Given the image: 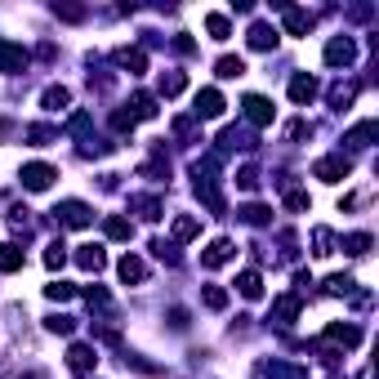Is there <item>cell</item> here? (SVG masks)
Listing matches in <instances>:
<instances>
[{
    "label": "cell",
    "instance_id": "obj_8",
    "mask_svg": "<svg viewBox=\"0 0 379 379\" xmlns=\"http://www.w3.org/2000/svg\"><path fill=\"white\" fill-rule=\"evenodd\" d=\"M196 117H205V121L223 117V94L219 90H201V94H196Z\"/></svg>",
    "mask_w": 379,
    "mask_h": 379
},
{
    "label": "cell",
    "instance_id": "obj_16",
    "mask_svg": "<svg viewBox=\"0 0 379 379\" xmlns=\"http://www.w3.org/2000/svg\"><path fill=\"white\" fill-rule=\"evenodd\" d=\"M18 268H23V245L5 241V245H0V272H18Z\"/></svg>",
    "mask_w": 379,
    "mask_h": 379
},
{
    "label": "cell",
    "instance_id": "obj_5",
    "mask_svg": "<svg viewBox=\"0 0 379 379\" xmlns=\"http://www.w3.org/2000/svg\"><path fill=\"white\" fill-rule=\"evenodd\" d=\"M353 58H357V45L348 36H335L331 45H326V63H331V68H348Z\"/></svg>",
    "mask_w": 379,
    "mask_h": 379
},
{
    "label": "cell",
    "instance_id": "obj_37",
    "mask_svg": "<svg viewBox=\"0 0 379 379\" xmlns=\"http://www.w3.org/2000/svg\"><path fill=\"white\" fill-rule=\"evenodd\" d=\"M237 183H241L245 192H255V188H259V170H255V166H241V170H237Z\"/></svg>",
    "mask_w": 379,
    "mask_h": 379
},
{
    "label": "cell",
    "instance_id": "obj_38",
    "mask_svg": "<svg viewBox=\"0 0 379 379\" xmlns=\"http://www.w3.org/2000/svg\"><path fill=\"white\" fill-rule=\"evenodd\" d=\"M85 299H90V308H112V294H107L103 286H90V290H85Z\"/></svg>",
    "mask_w": 379,
    "mask_h": 379
},
{
    "label": "cell",
    "instance_id": "obj_22",
    "mask_svg": "<svg viewBox=\"0 0 379 379\" xmlns=\"http://www.w3.org/2000/svg\"><path fill=\"white\" fill-rule=\"evenodd\" d=\"M272 317L282 321V326H290L294 317H299V299H294V294H286V299H277V304H272Z\"/></svg>",
    "mask_w": 379,
    "mask_h": 379
},
{
    "label": "cell",
    "instance_id": "obj_35",
    "mask_svg": "<svg viewBox=\"0 0 379 379\" xmlns=\"http://www.w3.org/2000/svg\"><path fill=\"white\" fill-rule=\"evenodd\" d=\"M129 205H134L143 219H161V201H156V196H134Z\"/></svg>",
    "mask_w": 379,
    "mask_h": 379
},
{
    "label": "cell",
    "instance_id": "obj_10",
    "mask_svg": "<svg viewBox=\"0 0 379 379\" xmlns=\"http://www.w3.org/2000/svg\"><path fill=\"white\" fill-rule=\"evenodd\" d=\"M312 98H317V80H312L308 72H299V76L290 80V103L304 107V103H312Z\"/></svg>",
    "mask_w": 379,
    "mask_h": 379
},
{
    "label": "cell",
    "instance_id": "obj_36",
    "mask_svg": "<svg viewBox=\"0 0 379 379\" xmlns=\"http://www.w3.org/2000/svg\"><path fill=\"white\" fill-rule=\"evenodd\" d=\"M68 263V245L63 241H49V250H45V268H63Z\"/></svg>",
    "mask_w": 379,
    "mask_h": 379
},
{
    "label": "cell",
    "instance_id": "obj_2",
    "mask_svg": "<svg viewBox=\"0 0 379 379\" xmlns=\"http://www.w3.org/2000/svg\"><path fill=\"white\" fill-rule=\"evenodd\" d=\"M18 178H23V188H27V192H45V188L58 178V170H54V166H45V161H31V166H23Z\"/></svg>",
    "mask_w": 379,
    "mask_h": 379
},
{
    "label": "cell",
    "instance_id": "obj_7",
    "mask_svg": "<svg viewBox=\"0 0 379 379\" xmlns=\"http://www.w3.org/2000/svg\"><path fill=\"white\" fill-rule=\"evenodd\" d=\"M23 68H27V49L0 36V72H23Z\"/></svg>",
    "mask_w": 379,
    "mask_h": 379
},
{
    "label": "cell",
    "instance_id": "obj_28",
    "mask_svg": "<svg viewBox=\"0 0 379 379\" xmlns=\"http://www.w3.org/2000/svg\"><path fill=\"white\" fill-rule=\"evenodd\" d=\"M214 72H219L223 80H237V76H245V63L228 54V58H219V63H214Z\"/></svg>",
    "mask_w": 379,
    "mask_h": 379
},
{
    "label": "cell",
    "instance_id": "obj_20",
    "mask_svg": "<svg viewBox=\"0 0 379 379\" xmlns=\"http://www.w3.org/2000/svg\"><path fill=\"white\" fill-rule=\"evenodd\" d=\"M103 233H107L112 241H129V237H134V223H129V219H121V214H112V219L103 223Z\"/></svg>",
    "mask_w": 379,
    "mask_h": 379
},
{
    "label": "cell",
    "instance_id": "obj_30",
    "mask_svg": "<svg viewBox=\"0 0 379 379\" xmlns=\"http://www.w3.org/2000/svg\"><path fill=\"white\" fill-rule=\"evenodd\" d=\"M72 294H76V286H68V282H49V286H45V299H49V304H68Z\"/></svg>",
    "mask_w": 379,
    "mask_h": 379
},
{
    "label": "cell",
    "instance_id": "obj_34",
    "mask_svg": "<svg viewBox=\"0 0 379 379\" xmlns=\"http://www.w3.org/2000/svg\"><path fill=\"white\" fill-rule=\"evenodd\" d=\"M27 139H31V147H45V143H54V139H58V129H54V125H31V129H27Z\"/></svg>",
    "mask_w": 379,
    "mask_h": 379
},
{
    "label": "cell",
    "instance_id": "obj_33",
    "mask_svg": "<svg viewBox=\"0 0 379 379\" xmlns=\"http://www.w3.org/2000/svg\"><path fill=\"white\" fill-rule=\"evenodd\" d=\"M201 299H205V308H210V312H223V308H228V290H223V286H205Z\"/></svg>",
    "mask_w": 379,
    "mask_h": 379
},
{
    "label": "cell",
    "instance_id": "obj_19",
    "mask_svg": "<svg viewBox=\"0 0 379 379\" xmlns=\"http://www.w3.org/2000/svg\"><path fill=\"white\" fill-rule=\"evenodd\" d=\"M335 233H331V228H312V255H317V259H326V255H335Z\"/></svg>",
    "mask_w": 379,
    "mask_h": 379
},
{
    "label": "cell",
    "instance_id": "obj_17",
    "mask_svg": "<svg viewBox=\"0 0 379 379\" xmlns=\"http://www.w3.org/2000/svg\"><path fill=\"white\" fill-rule=\"evenodd\" d=\"M156 90H161V98H178V94L188 90V76L183 72H166V76L156 80Z\"/></svg>",
    "mask_w": 379,
    "mask_h": 379
},
{
    "label": "cell",
    "instance_id": "obj_21",
    "mask_svg": "<svg viewBox=\"0 0 379 379\" xmlns=\"http://www.w3.org/2000/svg\"><path fill=\"white\" fill-rule=\"evenodd\" d=\"M41 103H45L49 112H63V107L72 103V90H68V85H49V90H45V98H41Z\"/></svg>",
    "mask_w": 379,
    "mask_h": 379
},
{
    "label": "cell",
    "instance_id": "obj_43",
    "mask_svg": "<svg viewBox=\"0 0 379 379\" xmlns=\"http://www.w3.org/2000/svg\"><path fill=\"white\" fill-rule=\"evenodd\" d=\"M286 205H290V210H308V196H304V192H290Z\"/></svg>",
    "mask_w": 379,
    "mask_h": 379
},
{
    "label": "cell",
    "instance_id": "obj_12",
    "mask_svg": "<svg viewBox=\"0 0 379 379\" xmlns=\"http://www.w3.org/2000/svg\"><path fill=\"white\" fill-rule=\"evenodd\" d=\"M76 263H80L85 272H103L107 255H103V245H80V250H76Z\"/></svg>",
    "mask_w": 379,
    "mask_h": 379
},
{
    "label": "cell",
    "instance_id": "obj_25",
    "mask_svg": "<svg viewBox=\"0 0 379 379\" xmlns=\"http://www.w3.org/2000/svg\"><path fill=\"white\" fill-rule=\"evenodd\" d=\"M375 134H379V125H375V121H361V125H353V129H348V139H343V143H353V147H366Z\"/></svg>",
    "mask_w": 379,
    "mask_h": 379
},
{
    "label": "cell",
    "instance_id": "obj_39",
    "mask_svg": "<svg viewBox=\"0 0 379 379\" xmlns=\"http://www.w3.org/2000/svg\"><path fill=\"white\" fill-rule=\"evenodd\" d=\"M353 98H357V85H335V90H331V103H335V107L353 103Z\"/></svg>",
    "mask_w": 379,
    "mask_h": 379
},
{
    "label": "cell",
    "instance_id": "obj_27",
    "mask_svg": "<svg viewBox=\"0 0 379 379\" xmlns=\"http://www.w3.org/2000/svg\"><path fill=\"white\" fill-rule=\"evenodd\" d=\"M272 45H277V31L268 23H255L250 27V49H272Z\"/></svg>",
    "mask_w": 379,
    "mask_h": 379
},
{
    "label": "cell",
    "instance_id": "obj_29",
    "mask_svg": "<svg viewBox=\"0 0 379 379\" xmlns=\"http://www.w3.org/2000/svg\"><path fill=\"white\" fill-rule=\"evenodd\" d=\"M205 31H210L214 41H228V36H233V23H228L223 14H210V18H205Z\"/></svg>",
    "mask_w": 379,
    "mask_h": 379
},
{
    "label": "cell",
    "instance_id": "obj_9",
    "mask_svg": "<svg viewBox=\"0 0 379 379\" xmlns=\"http://www.w3.org/2000/svg\"><path fill=\"white\" fill-rule=\"evenodd\" d=\"M282 14H286V31H290V36H308L312 23H317L308 9H290V5H282Z\"/></svg>",
    "mask_w": 379,
    "mask_h": 379
},
{
    "label": "cell",
    "instance_id": "obj_42",
    "mask_svg": "<svg viewBox=\"0 0 379 379\" xmlns=\"http://www.w3.org/2000/svg\"><path fill=\"white\" fill-rule=\"evenodd\" d=\"M304 134H312L308 121H290V125H286V139H304Z\"/></svg>",
    "mask_w": 379,
    "mask_h": 379
},
{
    "label": "cell",
    "instance_id": "obj_11",
    "mask_svg": "<svg viewBox=\"0 0 379 379\" xmlns=\"http://www.w3.org/2000/svg\"><path fill=\"white\" fill-rule=\"evenodd\" d=\"M68 366L72 370H94L98 366V353L90 348V343H72V348H68Z\"/></svg>",
    "mask_w": 379,
    "mask_h": 379
},
{
    "label": "cell",
    "instance_id": "obj_13",
    "mask_svg": "<svg viewBox=\"0 0 379 379\" xmlns=\"http://www.w3.org/2000/svg\"><path fill=\"white\" fill-rule=\"evenodd\" d=\"M117 272H121V282L134 286V282H143V277H147V263H143L139 255H125V259L117 263Z\"/></svg>",
    "mask_w": 379,
    "mask_h": 379
},
{
    "label": "cell",
    "instance_id": "obj_1",
    "mask_svg": "<svg viewBox=\"0 0 379 379\" xmlns=\"http://www.w3.org/2000/svg\"><path fill=\"white\" fill-rule=\"evenodd\" d=\"M312 174H317L321 183H339V178H348V174H353V161L343 156V152H339V156H321L317 166H312Z\"/></svg>",
    "mask_w": 379,
    "mask_h": 379
},
{
    "label": "cell",
    "instance_id": "obj_32",
    "mask_svg": "<svg viewBox=\"0 0 379 379\" xmlns=\"http://www.w3.org/2000/svg\"><path fill=\"white\" fill-rule=\"evenodd\" d=\"M353 290H357V282H353V277H343V272L326 277V294H353Z\"/></svg>",
    "mask_w": 379,
    "mask_h": 379
},
{
    "label": "cell",
    "instance_id": "obj_44",
    "mask_svg": "<svg viewBox=\"0 0 379 379\" xmlns=\"http://www.w3.org/2000/svg\"><path fill=\"white\" fill-rule=\"evenodd\" d=\"M112 125H117V129H134V117H129V112H117V117H112Z\"/></svg>",
    "mask_w": 379,
    "mask_h": 379
},
{
    "label": "cell",
    "instance_id": "obj_24",
    "mask_svg": "<svg viewBox=\"0 0 379 379\" xmlns=\"http://www.w3.org/2000/svg\"><path fill=\"white\" fill-rule=\"evenodd\" d=\"M237 214H241V223H250V228H263V223L272 219V210H268V205H259V201H255V205H241Z\"/></svg>",
    "mask_w": 379,
    "mask_h": 379
},
{
    "label": "cell",
    "instance_id": "obj_14",
    "mask_svg": "<svg viewBox=\"0 0 379 379\" xmlns=\"http://www.w3.org/2000/svg\"><path fill=\"white\" fill-rule=\"evenodd\" d=\"M117 68H125L129 76L147 72V58H143V49H117Z\"/></svg>",
    "mask_w": 379,
    "mask_h": 379
},
{
    "label": "cell",
    "instance_id": "obj_6",
    "mask_svg": "<svg viewBox=\"0 0 379 379\" xmlns=\"http://www.w3.org/2000/svg\"><path fill=\"white\" fill-rule=\"evenodd\" d=\"M233 259H237V245L228 241V237L210 241V250L201 255V263H205V268H223V263H233Z\"/></svg>",
    "mask_w": 379,
    "mask_h": 379
},
{
    "label": "cell",
    "instance_id": "obj_15",
    "mask_svg": "<svg viewBox=\"0 0 379 379\" xmlns=\"http://www.w3.org/2000/svg\"><path fill=\"white\" fill-rule=\"evenodd\" d=\"M326 339H331V343H343V348H357V343H361V331H357V326H326Z\"/></svg>",
    "mask_w": 379,
    "mask_h": 379
},
{
    "label": "cell",
    "instance_id": "obj_3",
    "mask_svg": "<svg viewBox=\"0 0 379 379\" xmlns=\"http://www.w3.org/2000/svg\"><path fill=\"white\" fill-rule=\"evenodd\" d=\"M54 219H58L63 228H90V223H94V210H90L85 201H63V205L54 210Z\"/></svg>",
    "mask_w": 379,
    "mask_h": 379
},
{
    "label": "cell",
    "instance_id": "obj_41",
    "mask_svg": "<svg viewBox=\"0 0 379 379\" xmlns=\"http://www.w3.org/2000/svg\"><path fill=\"white\" fill-rule=\"evenodd\" d=\"M54 14H58V18H68V23H80V18H85V9H76V5H54Z\"/></svg>",
    "mask_w": 379,
    "mask_h": 379
},
{
    "label": "cell",
    "instance_id": "obj_4",
    "mask_svg": "<svg viewBox=\"0 0 379 379\" xmlns=\"http://www.w3.org/2000/svg\"><path fill=\"white\" fill-rule=\"evenodd\" d=\"M241 107H245V121H250V125H272V103L263 94H245Z\"/></svg>",
    "mask_w": 379,
    "mask_h": 379
},
{
    "label": "cell",
    "instance_id": "obj_45",
    "mask_svg": "<svg viewBox=\"0 0 379 379\" xmlns=\"http://www.w3.org/2000/svg\"><path fill=\"white\" fill-rule=\"evenodd\" d=\"M170 326H174V331H183V326H188V312L174 308V312H170Z\"/></svg>",
    "mask_w": 379,
    "mask_h": 379
},
{
    "label": "cell",
    "instance_id": "obj_23",
    "mask_svg": "<svg viewBox=\"0 0 379 379\" xmlns=\"http://www.w3.org/2000/svg\"><path fill=\"white\" fill-rule=\"evenodd\" d=\"M237 290L245 294V299H263V277L259 272H241L237 277Z\"/></svg>",
    "mask_w": 379,
    "mask_h": 379
},
{
    "label": "cell",
    "instance_id": "obj_40",
    "mask_svg": "<svg viewBox=\"0 0 379 379\" xmlns=\"http://www.w3.org/2000/svg\"><path fill=\"white\" fill-rule=\"evenodd\" d=\"M72 326H76L72 317H49V321H45V331H54V335H72Z\"/></svg>",
    "mask_w": 379,
    "mask_h": 379
},
{
    "label": "cell",
    "instance_id": "obj_26",
    "mask_svg": "<svg viewBox=\"0 0 379 379\" xmlns=\"http://www.w3.org/2000/svg\"><path fill=\"white\" fill-rule=\"evenodd\" d=\"M196 233H201V219H192V214H178L174 219V241H192Z\"/></svg>",
    "mask_w": 379,
    "mask_h": 379
},
{
    "label": "cell",
    "instance_id": "obj_18",
    "mask_svg": "<svg viewBox=\"0 0 379 379\" xmlns=\"http://www.w3.org/2000/svg\"><path fill=\"white\" fill-rule=\"evenodd\" d=\"M129 117H134V121H152L156 117V98L152 94H134V98H129Z\"/></svg>",
    "mask_w": 379,
    "mask_h": 379
},
{
    "label": "cell",
    "instance_id": "obj_31",
    "mask_svg": "<svg viewBox=\"0 0 379 379\" xmlns=\"http://www.w3.org/2000/svg\"><path fill=\"white\" fill-rule=\"evenodd\" d=\"M339 250H348V255H366V250H370V233H353V237H343V241H339Z\"/></svg>",
    "mask_w": 379,
    "mask_h": 379
}]
</instances>
